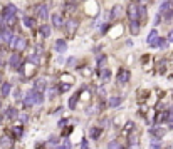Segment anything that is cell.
Returning <instances> with one entry per match:
<instances>
[{
	"label": "cell",
	"instance_id": "obj_1",
	"mask_svg": "<svg viewBox=\"0 0 173 149\" xmlns=\"http://www.w3.org/2000/svg\"><path fill=\"white\" fill-rule=\"evenodd\" d=\"M25 45H27V40H25V37H22V35L14 37V40L10 42V47H12L14 50H24Z\"/></svg>",
	"mask_w": 173,
	"mask_h": 149
},
{
	"label": "cell",
	"instance_id": "obj_2",
	"mask_svg": "<svg viewBox=\"0 0 173 149\" xmlns=\"http://www.w3.org/2000/svg\"><path fill=\"white\" fill-rule=\"evenodd\" d=\"M35 15L39 17V19L45 20L49 17V10H47V5L45 3H41V5H37V9H35Z\"/></svg>",
	"mask_w": 173,
	"mask_h": 149
},
{
	"label": "cell",
	"instance_id": "obj_3",
	"mask_svg": "<svg viewBox=\"0 0 173 149\" xmlns=\"http://www.w3.org/2000/svg\"><path fill=\"white\" fill-rule=\"evenodd\" d=\"M54 49H56V52H59V54H64V52L67 50V42L62 40V39H57L56 44H54Z\"/></svg>",
	"mask_w": 173,
	"mask_h": 149
},
{
	"label": "cell",
	"instance_id": "obj_4",
	"mask_svg": "<svg viewBox=\"0 0 173 149\" xmlns=\"http://www.w3.org/2000/svg\"><path fill=\"white\" fill-rule=\"evenodd\" d=\"M45 87H47V80H45L44 77H39V79L35 80V84H34V91H37V92H44V91H45Z\"/></svg>",
	"mask_w": 173,
	"mask_h": 149
},
{
	"label": "cell",
	"instance_id": "obj_5",
	"mask_svg": "<svg viewBox=\"0 0 173 149\" xmlns=\"http://www.w3.org/2000/svg\"><path fill=\"white\" fill-rule=\"evenodd\" d=\"M9 64H10V67H14V69H17V67H20V64H22V59H20L19 52H15V54H12V55H10V59H9Z\"/></svg>",
	"mask_w": 173,
	"mask_h": 149
},
{
	"label": "cell",
	"instance_id": "obj_6",
	"mask_svg": "<svg viewBox=\"0 0 173 149\" xmlns=\"http://www.w3.org/2000/svg\"><path fill=\"white\" fill-rule=\"evenodd\" d=\"M0 35H2V40L5 42V44H9V45H10V42L14 40V32L10 29H3Z\"/></svg>",
	"mask_w": 173,
	"mask_h": 149
},
{
	"label": "cell",
	"instance_id": "obj_7",
	"mask_svg": "<svg viewBox=\"0 0 173 149\" xmlns=\"http://www.w3.org/2000/svg\"><path fill=\"white\" fill-rule=\"evenodd\" d=\"M128 17H129V20H138V5L131 3L128 7Z\"/></svg>",
	"mask_w": 173,
	"mask_h": 149
},
{
	"label": "cell",
	"instance_id": "obj_8",
	"mask_svg": "<svg viewBox=\"0 0 173 149\" xmlns=\"http://www.w3.org/2000/svg\"><path fill=\"white\" fill-rule=\"evenodd\" d=\"M128 80H129V70L121 69L120 72H118V82H120V84H126Z\"/></svg>",
	"mask_w": 173,
	"mask_h": 149
},
{
	"label": "cell",
	"instance_id": "obj_9",
	"mask_svg": "<svg viewBox=\"0 0 173 149\" xmlns=\"http://www.w3.org/2000/svg\"><path fill=\"white\" fill-rule=\"evenodd\" d=\"M9 15H17V7L12 5V3L5 5V9H3V13H2V17H9Z\"/></svg>",
	"mask_w": 173,
	"mask_h": 149
},
{
	"label": "cell",
	"instance_id": "obj_10",
	"mask_svg": "<svg viewBox=\"0 0 173 149\" xmlns=\"http://www.w3.org/2000/svg\"><path fill=\"white\" fill-rule=\"evenodd\" d=\"M121 102H123V97H120V95H114V97H111V99H109L108 106H109L111 109H114V107H120Z\"/></svg>",
	"mask_w": 173,
	"mask_h": 149
},
{
	"label": "cell",
	"instance_id": "obj_11",
	"mask_svg": "<svg viewBox=\"0 0 173 149\" xmlns=\"http://www.w3.org/2000/svg\"><path fill=\"white\" fill-rule=\"evenodd\" d=\"M52 24L57 29H61V27L64 25V19L61 17V13H52Z\"/></svg>",
	"mask_w": 173,
	"mask_h": 149
},
{
	"label": "cell",
	"instance_id": "obj_12",
	"mask_svg": "<svg viewBox=\"0 0 173 149\" xmlns=\"http://www.w3.org/2000/svg\"><path fill=\"white\" fill-rule=\"evenodd\" d=\"M24 106H27V107L34 106V91H29L27 94H25V97H24Z\"/></svg>",
	"mask_w": 173,
	"mask_h": 149
},
{
	"label": "cell",
	"instance_id": "obj_13",
	"mask_svg": "<svg viewBox=\"0 0 173 149\" xmlns=\"http://www.w3.org/2000/svg\"><path fill=\"white\" fill-rule=\"evenodd\" d=\"M129 32L133 35H136L140 32V22L138 20H129Z\"/></svg>",
	"mask_w": 173,
	"mask_h": 149
},
{
	"label": "cell",
	"instance_id": "obj_14",
	"mask_svg": "<svg viewBox=\"0 0 173 149\" xmlns=\"http://www.w3.org/2000/svg\"><path fill=\"white\" fill-rule=\"evenodd\" d=\"M156 39H158V30L153 29V30L150 32V35H148V39H146V42H148L150 45H153L155 42H156Z\"/></svg>",
	"mask_w": 173,
	"mask_h": 149
},
{
	"label": "cell",
	"instance_id": "obj_15",
	"mask_svg": "<svg viewBox=\"0 0 173 149\" xmlns=\"http://www.w3.org/2000/svg\"><path fill=\"white\" fill-rule=\"evenodd\" d=\"M5 116H7L9 119H15V117H19V111H17L15 107H9V109L5 111Z\"/></svg>",
	"mask_w": 173,
	"mask_h": 149
},
{
	"label": "cell",
	"instance_id": "obj_16",
	"mask_svg": "<svg viewBox=\"0 0 173 149\" xmlns=\"http://www.w3.org/2000/svg\"><path fill=\"white\" fill-rule=\"evenodd\" d=\"M165 132H167V131H165L163 127H153V129H151V136H156L158 139H160V137H163Z\"/></svg>",
	"mask_w": 173,
	"mask_h": 149
},
{
	"label": "cell",
	"instance_id": "obj_17",
	"mask_svg": "<svg viewBox=\"0 0 173 149\" xmlns=\"http://www.w3.org/2000/svg\"><path fill=\"white\" fill-rule=\"evenodd\" d=\"M66 25V30H67V34H73V32L77 29V22L76 20H69L67 24H64Z\"/></svg>",
	"mask_w": 173,
	"mask_h": 149
},
{
	"label": "cell",
	"instance_id": "obj_18",
	"mask_svg": "<svg viewBox=\"0 0 173 149\" xmlns=\"http://www.w3.org/2000/svg\"><path fill=\"white\" fill-rule=\"evenodd\" d=\"M10 91H12V86H10L9 82H3V84H2V91H0L2 97H7V95L10 94Z\"/></svg>",
	"mask_w": 173,
	"mask_h": 149
},
{
	"label": "cell",
	"instance_id": "obj_19",
	"mask_svg": "<svg viewBox=\"0 0 173 149\" xmlns=\"http://www.w3.org/2000/svg\"><path fill=\"white\" fill-rule=\"evenodd\" d=\"M146 15H148V12H146V7L138 5V20H145Z\"/></svg>",
	"mask_w": 173,
	"mask_h": 149
},
{
	"label": "cell",
	"instance_id": "obj_20",
	"mask_svg": "<svg viewBox=\"0 0 173 149\" xmlns=\"http://www.w3.org/2000/svg\"><path fill=\"white\" fill-rule=\"evenodd\" d=\"M170 9H171V2H170V0H167V2H163V3H161V7H160V15H163V13H167Z\"/></svg>",
	"mask_w": 173,
	"mask_h": 149
},
{
	"label": "cell",
	"instance_id": "obj_21",
	"mask_svg": "<svg viewBox=\"0 0 173 149\" xmlns=\"http://www.w3.org/2000/svg\"><path fill=\"white\" fill-rule=\"evenodd\" d=\"M109 79H111V70L109 69H103L101 70V80H103V82H108Z\"/></svg>",
	"mask_w": 173,
	"mask_h": 149
},
{
	"label": "cell",
	"instance_id": "obj_22",
	"mask_svg": "<svg viewBox=\"0 0 173 149\" xmlns=\"http://www.w3.org/2000/svg\"><path fill=\"white\" fill-rule=\"evenodd\" d=\"M39 32H41V35H42V37H49V35H50V27L47 25V24H44V25H41Z\"/></svg>",
	"mask_w": 173,
	"mask_h": 149
},
{
	"label": "cell",
	"instance_id": "obj_23",
	"mask_svg": "<svg viewBox=\"0 0 173 149\" xmlns=\"http://www.w3.org/2000/svg\"><path fill=\"white\" fill-rule=\"evenodd\" d=\"M42 102H44V95H42V92L34 91V104H42Z\"/></svg>",
	"mask_w": 173,
	"mask_h": 149
},
{
	"label": "cell",
	"instance_id": "obj_24",
	"mask_svg": "<svg viewBox=\"0 0 173 149\" xmlns=\"http://www.w3.org/2000/svg\"><path fill=\"white\" fill-rule=\"evenodd\" d=\"M0 146H2L3 149H9L10 146H12V139H10V137H2V141H0Z\"/></svg>",
	"mask_w": 173,
	"mask_h": 149
},
{
	"label": "cell",
	"instance_id": "obj_25",
	"mask_svg": "<svg viewBox=\"0 0 173 149\" xmlns=\"http://www.w3.org/2000/svg\"><path fill=\"white\" fill-rule=\"evenodd\" d=\"M120 15H121V7L120 5H114L113 10H111V17H113V19H118Z\"/></svg>",
	"mask_w": 173,
	"mask_h": 149
},
{
	"label": "cell",
	"instance_id": "obj_26",
	"mask_svg": "<svg viewBox=\"0 0 173 149\" xmlns=\"http://www.w3.org/2000/svg\"><path fill=\"white\" fill-rule=\"evenodd\" d=\"M89 136H91L92 139H98V137L101 136V129L99 127H92V129L89 131Z\"/></svg>",
	"mask_w": 173,
	"mask_h": 149
},
{
	"label": "cell",
	"instance_id": "obj_27",
	"mask_svg": "<svg viewBox=\"0 0 173 149\" xmlns=\"http://www.w3.org/2000/svg\"><path fill=\"white\" fill-rule=\"evenodd\" d=\"M24 24H25V27H34L35 20L32 17H24Z\"/></svg>",
	"mask_w": 173,
	"mask_h": 149
},
{
	"label": "cell",
	"instance_id": "obj_28",
	"mask_svg": "<svg viewBox=\"0 0 173 149\" xmlns=\"http://www.w3.org/2000/svg\"><path fill=\"white\" fill-rule=\"evenodd\" d=\"M108 149H121V144L118 143V141H111V143L108 144Z\"/></svg>",
	"mask_w": 173,
	"mask_h": 149
},
{
	"label": "cell",
	"instance_id": "obj_29",
	"mask_svg": "<svg viewBox=\"0 0 173 149\" xmlns=\"http://www.w3.org/2000/svg\"><path fill=\"white\" fill-rule=\"evenodd\" d=\"M74 9H76V5L73 2H67L66 3V10H67V12H74Z\"/></svg>",
	"mask_w": 173,
	"mask_h": 149
},
{
	"label": "cell",
	"instance_id": "obj_30",
	"mask_svg": "<svg viewBox=\"0 0 173 149\" xmlns=\"http://www.w3.org/2000/svg\"><path fill=\"white\" fill-rule=\"evenodd\" d=\"M29 62L34 64V65H37V64H39V57H37V55H30V57H29Z\"/></svg>",
	"mask_w": 173,
	"mask_h": 149
},
{
	"label": "cell",
	"instance_id": "obj_31",
	"mask_svg": "<svg viewBox=\"0 0 173 149\" xmlns=\"http://www.w3.org/2000/svg\"><path fill=\"white\" fill-rule=\"evenodd\" d=\"M76 101H77V95H73V97H71V101H69V107L71 109L76 107Z\"/></svg>",
	"mask_w": 173,
	"mask_h": 149
},
{
	"label": "cell",
	"instance_id": "obj_32",
	"mask_svg": "<svg viewBox=\"0 0 173 149\" xmlns=\"http://www.w3.org/2000/svg\"><path fill=\"white\" fill-rule=\"evenodd\" d=\"M14 132H15L17 137H20L24 134V131H22V127H14Z\"/></svg>",
	"mask_w": 173,
	"mask_h": 149
},
{
	"label": "cell",
	"instance_id": "obj_33",
	"mask_svg": "<svg viewBox=\"0 0 173 149\" xmlns=\"http://www.w3.org/2000/svg\"><path fill=\"white\" fill-rule=\"evenodd\" d=\"M3 29H7V24H5V20H3V17H0V32Z\"/></svg>",
	"mask_w": 173,
	"mask_h": 149
},
{
	"label": "cell",
	"instance_id": "obj_34",
	"mask_svg": "<svg viewBox=\"0 0 173 149\" xmlns=\"http://www.w3.org/2000/svg\"><path fill=\"white\" fill-rule=\"evenodd\" d=\"M67 65H76V57H71V59H67Z\"/></svg>",
	"mask_w": 173,
	"mask_h": 149
},
{
	"label": "cell",
	"instance_id": "obj_35",
	"mask_svg": "<svg viewBox=\"0 0 173 149\" xmlns=\"http://www.w3.org/2000/svg\"><path fill=\"white\" fill-rule=\"evenodd\" d=\"M163 15H165V19H168V20H170L171 17H173V10H168V12H167V13H163Z\"/></svg>",
	"mask_w": 173,
	"mask_h": 149
},
{
	"label": "cell",
	"instance_id": "obj_36",
	"mask_svg": "<svg viewBox=\"0 0 173 149\" xmlns=\"http://www.w3.org/2000/svg\"><path fill=\"white\" fill-rule=\"evenodd\" d=\"M57 141H59V139H57V136H50V137H49V143H50V144H56Z\"/></svg>",
	"mask_w": 173,
	"mask_h": 149
},
{
	"label": "cell",
	"instance_id": "obj_37",
	"mask_svg": "<svg viewBox=\"0 0 173 149\" xmlns=\"http://www.w3.org/2000/svg\"><path fill=\"white\" fill-rule=\"evenodd\" d=\"M160 147H161L160 141H156V143H153V144H151V149H160Z\"/></svg>",
	"mask_w": 173,
	"mask_h": 149
},
{
	"label": "cell",
	"instance_id": "obj_38",
	"mask_svg": "<svg viewBox=\"0 0 173 149\" xmlns=\"http://www.w3.org/2000/svg\"><path fill=\"white\" fill-rule=\"evenodd\" d=\"M106 65V57H103V59H99V67L103 69V67Z\"/></svg>",
	"mask_w": 173,
	"mask_h": 149
},
{
	"label": "cell",
	"instance_id": "obj_39",
	"mask_svg": "<svg viewBox=\"0 0 173 149\" xmlns=\"http://www.w3.org/2000/svg\"><path fill=\"white\" fill-rule=\"evenodd\" d=\"M167 40H168V42H173V30H170V32H168V37H167Z\"/></svg>",
	"mask_w": 173,
	"mask_h": 149
},
{
	"label": "cell",
	"instance_id": "obj_40",
	"mask_svg": "<svg viewBox=\"0 0 173 149\" xmlns=\"http://www.w3.org/2000/svg\"><path fill=\"white\" fill-rule=\"evenodd\" d=\"M64 147H66V149L71 147V141L69 139H64Z\"/></svg>",
	"mask_w": 173,
	"mask_h": 149
},
{
	"label": "cell",
	"instance_id": "obj_41",
	"mask_svg": "<svg viewBox=\"0 0 173 149\" xmlns=\"http://www.w3.org/2000/svg\"><path fill=\"white\" fill-rule=\"evenodd\" d=\"M27 117H29L27 114H22V116H19V119L22 121V122H27Z\"/></svg>",
	"mask_w": 173,
	"mask_h": 149
},
{
	"label": "cell",
	"instance_id": "obj_42",
	"mask_svg": "<svg viewBox=\"0 0 173 149\" xmlns=\"http://www.w3.org/2000/svg\"><path fill=\"white\" fill-rule=\"evenodd\" d=\"M160 20H161V15L158 13V15L155 17V25H158V24H160Z\"/></svg>",
	"mask_w": 173,
	"mask_h": 149
},
{
	"label": "cell",
	"instance_id": "obj_43",
	"mask_svg": "<svg viewBox=\"0 0 173 149\" xmlns=\"http://www.w3.org/2000/svg\"><path fill=\"white\" fill-rule=\"evenodd\" d=\"M81 149H88V141H82V143H81Z\"/></svg>",
	"mask_w": 173,
	"mask_h": 149
},
{
	"label": "cell",
	"instance_id": "obj_44",
	"mask_svg": "<svg viewBox=\"0 0 173 149\" xmlns=\"http://www.w3.org/2000/svg\"><path fill=\"white\" fill-rule=\"evenodd\" d=\"M56 149H66V147H64V146H57Z\"/></svg>",
	"mask_w": 173,
	"mask_h": 149
},
{
	"label": "cell",
	"instance_id": "obj_45",
	"mask_svg": "<svg viewBox=\"0 0 173 149\" xmlns=\"http://www.w3.org/2000/svg\"><path fill=\"white\" fill-rule=\"evenodd\" d=\"M0 82H2V72H0Z\"/></svg>",
	"mask_w": 173,
	"mask_h": 149
},
{
	"label": "cell",
	"instance_id": "obj_46",
	"mask_svg": "<svg viewBox=\"0 0 173 149\" xmlns=\"http://www.w3.org/2000/svg\"><path fill=\"white\" fill-rule=\"evenodd\" d=\"M2 42H3V40H2V35H0V44H2Z\"/></svg>",
	"mask_w": 173,
	"mask_h": 149
},
{
	"label": "cell",
	"instance_id": "obj_47",
	"mask_svg": "<svg viewBox=\"0 0 173 149\" xmlns=\"http://www.w3.org/2000/svg\"><path fill=\"white\" fill-rule=\"evenodd\" d=\"M0 65H2V57H0Z\"/></svg>",
	"mask_w": 173,
	"mask_h": 149
},
{
	"label": "cell",
	"instance_id": "obj_48",
	"mask_svg": "<svg viewBox=\"0 0 173 149\" xmlns=\"http://www.w3.org/2000/svg\"><path fill=\"white\" fill-rule=\"evenodd\" d=\"M171 7H173V2H171Z\"/></svg>",
	"mask_w": 173,
	"mask_h": 149
}]
</instances>
